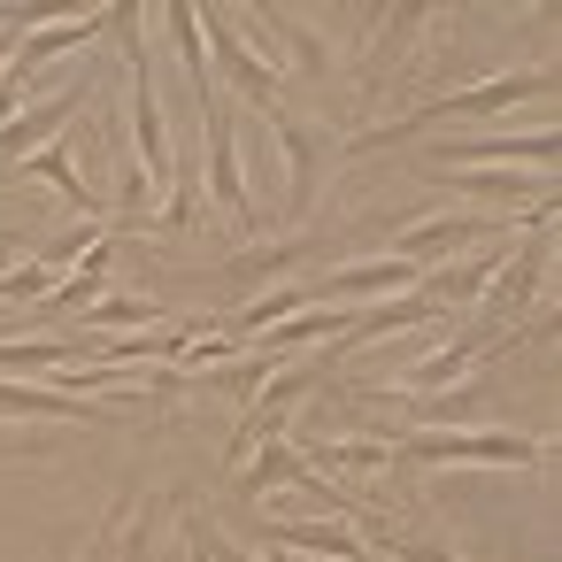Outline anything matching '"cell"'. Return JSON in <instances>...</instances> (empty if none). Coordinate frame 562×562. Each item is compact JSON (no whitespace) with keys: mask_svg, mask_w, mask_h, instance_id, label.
<instances>
[{"mask_svg":"<svg viewBox=\"0 0 562 562\" xmlns=\"http://www.w3.org/2000/svg\"><path fill=\"white\" fill-rule=\"evenodd\" d=\"M116 24V9L109 16H63V24H32V32H16V78H40V63H55V55H70V47H93L101 32Z\"/></svg>","mask_w":562,"mask_h":562,"instance_id":"9c48e42d","label":"cell"},{"mask_svg":"<svg viewBox=\"0 0 562 562\" xmlns=\"http://www.w3.org/2000/svg\"><path fill=\"white\" fill-rule=\"evenodd\" d=\"M193 216H201V178H193V170H178V178H170V201H162V224H170V232H186Z\"/></svg>","mask_w":562,"mask_h":562,"instance_id":"d6986e66","label":"cell"},{"mask_svg":"<svg viewBox=\"0 0 562 562\" xmlns=\"http://www.w3.org/2000/svg\"><path fill=\"white\" fill-rule=\"evenodd\" d=\"M393 462H416V470H447V462L524 470V462H547V439H524V431H408V439H393Z\"/></svg>","mask_w":562,"mask_h":562,"instance_id":"7a4b0ae2","label":"cell"},{"mask_svg":"<svg viewBox=\"0 0 562 562\" xmlns=\"http://www.w3.org/2000/svg\"><path fill=\"white\" fill-rule=\"evenodd\" d=\"M24 93H32V78H16V70H9V78H0V124H9V116H16V101H24Z\"/></svg>","mask_w":562,"mask_h":562,"instance_id":"7402d4cb","label":"cell"},{"mask_svg":"<svg viewBox=\"0 0 562 562\" xmlns=\"http://www.w3.org/2000/svg\"><path fill=\"white\" fill-rule=\"evenodd\" d=\"M262 539L293 547V554H331V562H370V547L355 539L347 516H270L262 508Z\"/></svg>","mask_w":562,"mask_h":562,"instance_id":"8992f818","label":"cell"},{"mask_svg":"<svg viewBox=\"0 0 562 562\" xmlns=\"http://www.w3.org/2000/svg\"><path fill=\"white\" fill-rule=\"evenodd\" d=\"M301 308H316V285H270L262 301H239V331H270V324H285V316H301Z\"/></svg>","mask_w":562,"mask_h":562,"instance_id":"e0dca14e","label":"cell"},{"mask_svg":"<svg viewBox=\"0 0 562 562\" xmlns=\"http://www.w3.org/2000/svg\"><path fill=\"white\" fill-rule=\"evenodd\" d=\"M347 324H355V308H339V301H316V308H301V316H285V324H270L255 355H270V362H293L301 347H324V339H347Z\"/></svg>","mask_w":562,"mask_h":562,"instance_id":"30bf717a","label":"cell"},{"mask_svg":"<svg viewBox=\"0 0 562 562\" xmlns=\"http://www.w3.org/2000/svg\"><path fill=\"white\" fill-rule=\"evenodd\" d=\"M186 562H209V516L186 508Z\"/></svg>","mask_w":562,"mask_h":562,"instance_id":"44dd1931","label":"cell"},{"mask_svg":"<svg viewBox=\"0 0 562 562\" xmlns=\"http://www.w3.org/2000/svg\"><path fill=\"white\" fill-rule=\"evenodd\" d=\"M554 155H562V139H554V124H539V132H508V139H470V147H439V162H431V170H477V162H531V170H547V178H554Z\"/></svg>","mask_w":562,"mask_h":562,"instance_id":"52a82bcc","label":"cell"},{"mask_svg":"<svg viewBox=\"0 0 562 562\" xmlns=\"http://www.w3.org/2000/svg\"><path fill=\"white\" fill-rule=\"evenodd\" d=\"M378 531H385V539H378V547H385V554H393V562H462V554H439V547H424V539H401V531H393V524H378Z\"/></svg>","mask_w":562,"mask_h":562,"instance_id":"ffe728a7","label":"cell"},{"mask_svg":"<svg viewBox=\"0 0 562 562\" xmlns=\"http://www.w3.org/2000/svg\"><path fill=\"white\" fill-rule=\"evenodd\" d=\"M162 24L178 32V55H186V78H193V93H201V109L216 101V70H209V55H201V9H162Z\"/></svg>","mask_w":562,"mask_h":562,"instance_id":"2e32d148","label":"cell"},{"mask_svg":"<svg viewBox=\"0 0 562 562\" xmlns=\"http://www.w3.org/2000/svg\"><path fill=\"white\" fill-rule=\"evenodd\" d=\"M201 32L216 40V70L239 86V101H247L255 116H270V109H278V63H262V55L232 32V16H224V9H209V16H201Z\"/></svg>","mask_w":562,"mask_h":562,"instance_id":"5b68a950","label":"cell"},{"mask_svg":"<svg viewBox=\"0 0 562 562\" xmlns=\"http://www.w3.org/2000/svg\"><path fill=\"white\" fill-rule=\"evenodd\" d=\"M86 101V86L70 78V86H55L32 116H9V124H0V170H9V162H24V155H40L47 139H63V124H70V109Z\"/></svg>","mask_w":562,"mask_h":562,"instance_id":"ba28073f","label":"cell"},{"mask_svg":"<svg viewBox=\"0 0 562 562\" xmlns=\"http://www.w3.org/2000/svg\"><path fill=\"white\" fill-rule=\"evenodd\" d=\"M554 93V70L539 63V70H501V78H485V86H462V93H439V101H424L416 116H401V124H385V132H370L362 147H401V139H416V132H431V124H462V116H493V109H516V101H547Z\"/></svg>","mask_w":562,"mask_h":562,"instance_id":"6da1fadb","label":"cell"},{"mask_svg":"<svg viewBox=\"0 0 562 562\" xmlns=\"http://www.w3.org/2000/svg\"><path fill=\"white\" fill-rule=\"evenodd\" d=\"M116 531H124V508H116V516H109V531L93 539V562H109V554H116Z\"/></svg>","mask_w":562,"mask_h":562,"instance_id":"603a6c76","label":"cell"},{"mask_svg":"<svg viewBox=\"0 0 562 562\" xmlns=\"http://www.w3.org/2000/svg\"><path fill=\"white\" fill-rule=\"evenodd\" d=\"M132 139H139V186H147V201H162V186L178 178V162H170V139H162V109H155V78H147V47H132Z\"/></svg>","mask_w":562,"mask_h":562,"instance_id":"277c9868","label":"cell"},{"mask_svg":"<svg viewBox=\"0 0 562 562\" xmlns=\"http://www.w3.org/2000/svg\"><path fill=\"white\" fill-rule=\"evenodd\" d=\"M477 232H493L485 216H424V224H408V232H393V255L401 262H439V255H454V247H470Z\"/></svg>","mask_w":562,"mask_h":562,"instance_id":"8fae6325","label":"cell"},{"mask_svg":"<svg viewBox=\"0 0 562 562\" xmlns=\"http://www.w3.org/2000/svg\"><path fill=\"white\" fill-rule=\"evenodd\" d=\"M63 278L47 262H16V270H0V308H24V301H47Z\"/></svg>","mask_w":562,"mask_h":562,"instance_id":"ac0fdd59","label":"cell"},{"mask_svg":"<svg viewBox=\"0 0 562 562\" xmlns=\"http://www.w3.org/2000/svg\"><path fill=\"white\" fill-rule=\"evenodd\" d=\"M232 109L239 101H209L201 109V139H209V162H201V178H209V201L239 224V232H262V216H255V193H247V170H239V132H232Z\"/></svg>","mask_w":562,"mask_h":562,"instance_id":"3957f363","label":"cell"},{"mask_svg":"<svg viewBox=\"0 0 562 562\" xmlns=\"http://www.w3.org/2000/svg\"><path fill=\"white\" fill-rule=\"evenodd\" d=\"M431 178H447L454 193H485V201H508V209H516V201H554V178H539V170H531V178H485V170H431Z\"/></svg>","mask_w":562,"mask_h":562,"instance_id":"9a60e30c","label":"cell"},{"mask_svg":"<svg viewBox=\"0 0 562 562\" xmlns=\"http://www.w3.org/2000/svg\"><path fill=\"white\" fill-rule=\"evenodd\" d=\"M293 454H301L308 470L331 462V470H355V477H362V470H393V439H308V447H293Z\"/></svg>","mask_w":562,"mask_h":562,"instance_id":"5bb4252c","label":"cell"},{"mask_svg":"<svg viewBox=\"0 0 562 562\" xmlns=\"http://www.w3.org/2000/svg\"><path fill=\"white\" fill-rule=\"evenodd\" d=\"M232 477H239V493H270V485H308L316 470L293 454V439H270V447H255Z\"/></svg>","mask_w":562,"mask_h":562,"instance_id":"4fadbf2b","label":"cell"},{"mask_svg":"<svg viewBox=\"0 0 562 562\" xmlns=\"http://www.w3.org/2000/svg\"><path fill=\"white\" fill-rule=\"evenodd\" d=\"M501 262H508L501 247H485V255H470V262H447L439 278H424V301H431L439 316H454V301H477V293L501 278Z\"/></svg>","mask_w":562,"mask_h":562,"instance_id":"7c38bea8","label":"cell"}]
</instances>
